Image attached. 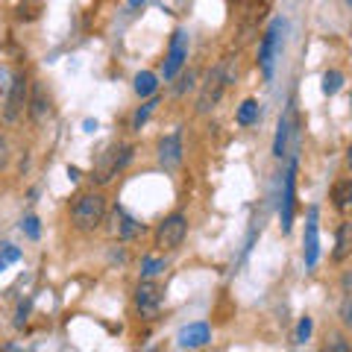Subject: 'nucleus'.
<instances>
[{
    "label": "nucleus",
    "instance_id": "obj_27",
    "mask_svg": "<svg viewBox=\"0 0 352 352\" xmlns=\"http://www.w3.org/2000/svg\"><path fill=\"white\" fill-rule=\"evenodd\" d=\"M21 226H24V232L30 235V238H38L41 232H38V217H24V223H21Z\"/></svg>",
    "mask_w": 352,
    "mask_h": 352
},
{
    "label": "nucleus",
    "instance_id": "obj_35",
    "mask_svg": "<svg viewBox=\"0 0 352 352\" xmlns=\"http://www.w3.org/2000/svg\"><path fill=\"white\" fill-rule=\"evenodd\" d=\"M261 3H267V0H261Z\"/></svg>",
    "mask_w": 352,
    "mask_h": 352
},
{
    "label": "nucleus",
    "instance_id": "obj_6",
    "mask_svg": "<svg viewBox=\"0 0 352 352\" xmlns=\"http://www.w3.org/2000/svg\"><path fill=\"white\" fill-rule=\"evenodd\" d=\"M162 302H164V291H162L159 282H153V279L138 282V288H135V308L141 314H144V317H156Z\"/></svg>",
    "mask_w": 352,
    "mask_h": 352
},
{
    "label": "nucleus",
    "instance_id": "obj_20",
    "mask_svg": "<svg viewBox=\"0 0 352 352\" xmlns=\"http://www.w3.org/2000/svg\"><path fill=\"white\" fill-rule=\"evenodd\" d=\"M340 85H344V74L340 71H326L323 74V94H338L340 91Z\"/></svg>",
    "mask_w": 352,
    "mask_h": 352
},
{
    "label": "nucleus",
    "instance_id": "obj_24",
    "mask_svg": "<svg viewBox=\"0 0 352 352\" xmlns=\"http://www.w3.org/2000/svg\"><path fill=\"white\" fill-rule=\"evenodd\" d=\"M338 317H340V323L352 329V294L344 296V302H340V308H338Z\"/></svg>",
    "mask_w": 352,
    "mask_h": 352
},
{
    "label": "nucleus",
    "instance_id": "obj_30",
    "mask_svg": "<svg viewBox=\"0 0 352 352\" xmlns=\"http://www.w3.org/2000/svg\"><path fill=\"white\" fill-rule=\"evenodd\" d=\"M346 170L352 173V144H349V150H346Z\"/></svg>",
    "mask_w": 352,
    "mask_h": 352
},
{
    "label": "nucleus",
    "instance_id": "obj_25",
    "mask_svg": "<svg viewBox=\"0 0 352 352\" xmlns=\"http://www.w3.org/2000/svg\"><path fill=\"white\" fill-rule=\"evenodd\" d=\"M326 349H332V352H349L352 346L340 335H332V338H329V344H326Z\"/></svg>",
    "mask_w": 352,
    "mask_h": 352
},
{
    "label": "nucleus",
    "instance_id": "obj_13",
    "mask_svg": "<svg viewBox=\"0 0 352 352\" xmlns=\"http://www.w3.org/2000/svg\"><path fill=\"white\" fill-rule=\"evenodd\" d=\"M294 176H296V164H291L288 176H285V200H282V232L291 229V220H294Z\"/></svg>",
    "mask_w": 352,
    "mask_h": 352
},
{
    "label": "nucleus",
    "instance_id": "obj_11",
    "mask_svg": "<svg viewBox=\"0 0 352 352\" xmlns=\"http://www.w3.org/2000/svg\"><path fill=\"white\" fill-rule=\"evenodd\" d=\"M141 232V223L135 217H129L124 208H115V214H112V235L118 241H132V238H138Z\"/></svg>",
    "mask_w": 352,
    "mask_h": 352
},
{
    "label": "nucleus",
    "instance_id": "obj_10",
    "mask_svg": "<svg viewBox=\"0 0 352 352\" xmlns=\"http://www.w3.org/2000/svg\"><path fill=\"white\" fill-rule=\"evenodd\" d=\"M208 340H212V329H208L206 323H191L179 332L176 344H179L182 349H200V346L208 344Z\"/></svg>",
    "mask_w": 352,
    "mask_h": 352
},
{
    "label": "nucleus",
    "instance_id": "obj_3",
    "mask_svg": "<svg viewBox=\"0 0 352 352\" xmlns=\"http://www.w3.org/2000/svg\"><path fill=\"white\" fill-rule=\"evenodd\" d=\"M27 100H30V82H27L24 74H15V82H12V88H9L6 100L0 103V115H3V120H9V124L21 120V115L27 112Z\"/></svg>",
    "mask_w": 352,
    "mask_h": 352
},
{
    "label": "nucleus",
    "instance_id": "obj_23",
    "mask_svg": "<svg viewBox=\"0 0 352 352\" xmlns=\"http://www.w3.org/2000/svg\"><path fill=\"white\" fill-rule=\"evenodd\" d=\"M156 106H159V97H153V100H147L144 106L138 109V115H135V120H132V126H135V129L144 126V124H147V118L153 115V109H156Z\"/></svg>",
    "mask_w": 352,
    "mask_h": 352
},
{
    "label": "nucleus",
    "instance_id": "obj_8",
    "mask_svg": "<svg viewBox=\"0 0 352 352\" xmlns=\"http://www.w3.org/2000/svg\"><path fill=\"white\" fill-rule=\"evenodd\" d=\"M159 164L164 170H176L182 164V135L179 132H170V135H164L159 141Z\"/></svg>",
    "mask_w": 352,
    "mask_h": 352
},
{
    "label": "nucleus",
    "instance_id": "obj_9",
    "mask_svg": "<svg viewBox=\"0 0 352 352\" xmlns=\"http://www.w3.org/2000/svg\"><path fill=\"white\" fill-rule=\"evenodd\" d=\"M132 159V147H120V150H106V156L100 159V168H97V182L106 185L112 176H118V170Z\"/></svg>",
    "mask_w": 352,
    "mask_h": 352
},
{
    "label": "nucleus",
    "instance_id": "obj_22",
    "mask_svg": "<svg viewBox=\"0 0 352 352\" xmlns=\"http://www.w3.org/2000/svg\"><path fill=\"white\" fill-rule=\"evenodd\" d=\"M15 82V71L9 68V65H0V103L6 100V94H9V88H12Z\"/></svg>",
    "mask_w": 352,
    "mask_h": 352
},
{
    "label": "nucleus",
    "instance_id": "obj_18",
    "mask_svg": "<svg viewBox=\"0 0 352 352\" xmlns=\"http://www.w3.org/2000/svg\"><path fill=\"white\" fill-rule=\"evenodd\" d=\"M235 120L241 126H252L258 120V103L256 100H244L238 106V115H235Z\"/></svg>",
    "mask_w": 352,
    "mask_h": 352
},
{
    "label": "nucleus",
    "instance_id": "obj_19",
    "mask_svg": "<svg viewBox=\"0 0 352 352\" xmlns=\"http://www.w3.org/2000/svg\"><path fill=\"white\" fill-rule=\"evenodd\" d=\"M288 132H291V112L279 120V132H276V144H273V156H285V147H288Z\"/></svg>",
    "mask_w": 352,
    "mask_h": 352
},
{
    "label": "nucleus",
    "instance_id": "obj_28",
    "mask_svg": "<svg viewBox=\"0 0 352 352\" xmlns=\"http://www.w3.org/2000/svg\"><path fill=\"white\" fill-rule=\"evenodd\" d=\"M9 164V144H6V135L0 132V168H6Z\"/></svg>",
    "mask_w": 352,
    "mask_h": 352
},
{
    "label": "nucleus",
    "instance_id": "obj_29",
    "mask_svg": "<svg viewBox=\"0 0 352 352\" xmlns=\"http://www.w3.org/2000/svg\"><path fill=\"white\" fill-rule=\"evenodd\" d=\"M191 85H194V74L188 71V74H185V76H182V82H179V85H176V94H185V91H188V88H191Z\"/></svg>",
    "mask_w": 352,
    "mask_h": 352
},
{
    "label": "nucleus",
    "instance_id": "obj_32",
    "mask_svg": "<svg viewBox=\"0 0 352 352\" xmlns=\"http://www.w3.org/2000/svg\"><path fill=\"white\" fill-rule=\"evenodd\" d=\"M141 3H144V0H129V6H132V9H138Z\"/></svg>",
    "mask_w": 352,
    "mask_h": 352
},
{
    "label": "nucleus",
    "instance_id": "obj_31",
    "mask_svg": "<svg viewBox=\"0 0 352 352\" xmlns=\"http://www.w3.org/2000/svg\"><path fill=\"white\" fill-rule=\"evenodd\" d=\"M344 288H346V291L352 288V273H346V276H344Z\"/></svg>",
    "mask_w": 352,
    "mask_h": 352
},
{
    "label": "nucleus",
    "instance_id": "obj_17",
    "mask_svg": "<svg viewBox=\"0 0 352 352\" xmlns=\"http://www.w3.org/2000/svg\"><path fill=\"white\" fill-rule=\"evenodd\" d=\"M156 88H159L156 74L141 71V74L135 76V94H138V97H150V94H156Z\"/></svg>",
    "mask_w": 352,
    "mask_h": 352
},
{
    "label": "nucleus",
    "instance_id": "obj_5",
    "mask_svg": "<svg viewBox=\"0 0 352 352\" xmlns=\"http://www.w3.org/2000/svg\"><path fill=\"white\" fill-rule=\"evenodd\" d=\"M185 59H188V36H185L182 30H176L173 38H170L168 56H164V68H162L164 80H168V82L176 80V76H179V71H182V65H185Z\"/></svg>",
    "mask_w": 352,
    "mask_h": 352
},
{
    "label": "nucleus",
    "instance_id": "obj_12",
    "mask_svg": "<svg viewBox=\"0 0 352 352\" xmlns=\"http://www.w3.org/2000/svg\"><path fill=\"white\" fill-rule=\"evenodd\" d=\"M27 112H30V118L36 120V124H44L47 115H50V100H47V94H44V88L38 82L32 85V94L27 100Z\"/></svg>",
    "mask_w": 352,
    "mask_h": 352
},
{
    "label": "nucleus",
    "instance_id": "obj_16",
    "mask_svg": "<svg viewBox=\"0 0 352 352\" xmlns=\"http://www.w3.org/2000/svg\"><path fill=\"white\" fill-rule=\"evenodd\" d=\"M314 261H317V214L311 212L305 226V264L314 267Z\"/></svg>",
    "mask_w": 352,
    "mask_h": 352
},
{
    "label": "nucleus",
    "instance_id": "obj_15",
    "mask_svg": "<svg viewBox=\"0 0 352 352\" xmlns=\"http://www.w3.org/2000/svg\"><path fill=\"white\" fill-rule=\"evenodd\" d=\"M332 203H335L338 212L352 208V179H340L332 185Z\"/></svg>",
    "mask_w": 352,
    "mask_h": 352
},
{
    "label": "nucleus",
    "instance_id": "obj_21",
    "mask_svg": "<svg viewBox=\"0 0 352 352\" xmlns=\"http://www.w3.org/2000/svg\"><path fill=\"white\" fill-rule=\"evenodd\" d=\"M162 270H164V258H153V256H147L144 261H141V276H144V279L159 276Z\"/></svg>",
    "mask_w": 352,
    "mask_h": 352
},
{
    "label": "nucleus",
    "instance_id": "obj_2",
    "mask_svg": "<svg viewBox=\"0 0 352 352\" xmlns=\"http://www.w3.org/2000/svg\"><path fill=\"white\" fill-rule=\"evenodd\" d=\"M185 235H188V220H185V214H170L164 217L159 229H156V250L159 252H173L176 247L185 241Z\"/></svg>",
    "mask_w": 352,
    "mask_h": 352
},
{
    "label": "nucleus",
    "instance_id": "obj_26",
    "mask_svg": "<svg viewBox=\"0 0 352 352\" xmlns=\"http://www.w3.org/2000/svg\"><path fill=\"white\" fill-rule=\"evenodd\" d=\"M308 335H311V317H302L300 329H296V340H300V344H305Z\"/></svg>",
    "mask_w": 352,
    "mask_h": 352
},
{
    "label": "nucleus",
    "instance_id": "obj_4",
    "mask_svg": "<svg viewBox=\"0 0 352 352\" xmlns=\"http://www.w3.org/2000/svg\"><path fill=\"white\" fill-rule=\"evenodd\" d=\"M223 88H226V80H223V68L214 65L212 74H208V80L203 82V91L197 97V112L200 115H208L212 109L220 103V97H223Z\"/></svg>",
    "mask_w": 352,
    "mask_h": 352
},
{
    "label": "nucleus",
    "instance_id": "obj_14",
    "mask_svg": "<svg viewBox=\"0 0 352 352\" xmlns=\"http://www.w3.org/2000/svg\"><path fill=\"white\" fill-rule=\"evenodd\" d=\"M352 256V223H340L338 226V238H335V250H332V258L335 261H344Z\"/></svg>",
    "mask_w": 352,
    "mask_h": 352
},
{
    "label": "nucleus",
    "instance_id": "obj_33",
    "mask_svg": "<svg viewBox=\"0 0 352 352\" xmlns=\"http://www.w3.org/2000/svg\"><path fill=\"white\" fill-rule=\"evenodd\" d=\"M6 261H9V258H6V252H3V256H0V270L6 267Z\"/></svg>",
    "mask_w": 352,
    "mask_h": 352
},
{
    "label": "nucleus",
    "instance_id": "obj_34",
    "mask_svg": "<svg viewBox=\"0 0 352 352\" xmlns=\"http://www.w3.org/2000/svg\"><path fill=\"white\" fill-rule=\"evenodd\" d=\"M235 3H244V0H235Z\"/></svg>",
    "mask_w": 352,
    "mask_h": 352
},
{
    "label": "nucleus",
    "instance_id": "obj_1",
    "mask_svg": "<svg viewBox=\"0 0 352 352\" xmlns=\"http://www.w3.org/2000/svg\"><path fill=\"white\" fill-rule=\"evenodd\" d=\"M106 220V197L100 191H85L71 203V223L80 232H94Z\"/></svg>",
    "mask_w": 352,
    "mask_h": 352
},
{
    "label": "nucleus",
    "instance_id": "obj_7",
    "mask_svg": "<svg viewBox=\"0 0 352 352\" xmlns=\"http://www.w3.org/2000/svg\"><path fill=\"white\" fill-rule=\"evenodd\" d=\"M276 53H279V24H273L267 32H264V38L258 44V65H261L264 80H270V76H273V62H276Z\"/></svg>",
    "mask_w": 352,
    "mask_h": 352
}]
</instances>
